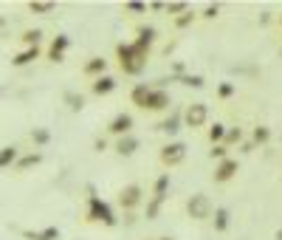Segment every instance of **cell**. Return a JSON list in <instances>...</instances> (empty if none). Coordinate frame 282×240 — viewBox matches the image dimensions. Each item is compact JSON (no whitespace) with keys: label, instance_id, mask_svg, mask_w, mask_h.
I'll return each mask as SVG.
<instances>
[{"label":"cell","instance_id":"cell-1","mask_svg":"<svg viewBox=\"0 0 282 240\" xmlns=\"http://www.w3.org/2000/svg\"><path fill=\"white\" fill-rule=\"evenodd\" d=\"M116 54H119V63L124 74H141L144 65H147V51L138 48V45H116Z\"/></svg>","mask_w":282,"mask_h":240},{"label":"cell","instance_id":"cell-2","mask_svg":"<svg viewBox=\"0 0 282 240\" xmlns=\"http://www.w3.org/2000/svg\"><path fill=\"white\" fill-rule=\"evenodd\" d=\"M88 220H102V223H107V226H116V218H113L110 206H107L105 201H99L96 195L88 201Z\"/></svg>","mask_w":282,"mask_h":240},{"label":"cell","instance_id":"cell-3","mask_svg":"<svg viewBox=\"0 0 282 240\" xmlns=\"http://www.w3.org/2000/svg\"><path fill=\"white\" fill-rule=\"evenodd\" d=\"M186 209H189V215L195 220L212 218V201H209V195H192L189 204H186Z\"/></svg>","mask_w":282,"mask_h":240},{"label":"cell","instance_id":"cell-4","mask_svg":"<svg viewBox=\"0 0 282 240\" xmlns=\"http://www.w3.org/2000/svg\"><path fill=\"white\" fill-rule=\"evenodd\" d=\"M206 119H209V107L203 105V102H195V105L186 107V113H183V122H186V127H203Z\"/></svg>","mask_w":282,"mask_h":240},{"label":"cell","instance_id":"cell-5","mask_svg":"<svg viewBox=\"0 0 282 240\" xmlns=\"http://www.w3.org/2000/svg\"><path fill=\"white\" fill-rule=\"evenodd\" d=\"M183 158H186V147L183 144H167V147H161V164H167V167H175Z\"/></svg>","mask_w":282,"mask_h":240},{"label":"cell","instance_id":"cell-6","mask_svg":"<svg viewBox=\"0 0 282 240\" xmlns=\"http://www.w3.org/2000/svg\"><path fill=\"white\" fill-rule=\"evenodd\" d=\"M119 204L124 206V209H135V206L141 204V187L138 184H130V187H124V190L119 192Z\"/></svg>","mask_w":282,"mask_h":240},{"label":"cell","instance_id":"cell-7","mask_svg":"<svg viewBox=\"0 0 282 240\" xmlns=\"http://www.w3.org/2000/svg\"><path fill=\"white\" fill-rule=\"evenodd\" d=\"M234 175H237V161L234 158H223L218 164V169H215V184H226V181H232Z\"/></svg>","mask_w":282,"mask_h":240},{"label":"cell","instance_id":"cell-8","mask_svg":"<svg viewBox=\"0 0 282 240\" xmlns=\"http://www.w3.org/2000/svg\"><path fill=\"white\" fill-rule=\"evenodd\" d=\"M130 127H133V116H130V113H119V116L110 122L107 130H110L113 136H130Z\"/></svg>","mask_w":282,"mask_h":240},{"label":"cell","instance_id":"cell-9","mask_svg":"<svg viewBox=\"0 0 282 240\" xmlns=\"http://www.w3.org/2000/svg\"><path fill=\"white\" fill-rule=\"evenodd\" d=\"M105 71H107V59H102V56H91V59L85 63L82 74H85V77L99 79V77H105Z\"/></svg>","mask_w":282,"mask_h":240},{"label":"cell","instance_id":"cell-10","mask_svg":"<svg viewBox=\"0 0 282 240\" xmlns=\"http://www.w3.org/2000/svg\"><path fill=\"white\" fill-rule=\"evenodd\" d=\"M70 45V40L65 34H59L54 42H51V48H48V59L51 63H62V54H65V48Z\"/></svg>","mask_w":282,"mask_h":240},{"label":"cell","instance_id":"cell-11","mask_svg":"<svg viewBox=\"0 0 282 240\" xmlns=\"http://www.w3.org/2000/svg\"><path fill=\"white\" fill-rule=\"evenodd\" d=\"M167 107H169V93L153 88V93H150V99H147V110H167Z\"/></svg>","mask_w":282,"mask_h":240},{"label":"cell","instance_id":"cell-12","mask_svg":"<svg viewBox=\"0 0 282 240\" xmlns=\"http://www.w3.org/2000/svg\"><path fill=\"white\" fill-rule=\"evenodd\" d=\"M91 91L96 93V96H107L110 91H116V79H113V77H99V79H93Z\"/></svg>","mask_w":282,"mask_h":240},{"label":"cell","instance_id":"cell-13","mask_svg":"<svg viewBox=\"0 0 282 240\" xmlns=\"http://www.w3.org/2000/svg\"><path fill=\"white\" fill-rule=\"evenodd\" d=\"M150 93H153V88H147V82H141V85H135V88H133L130 99H133V105H135V107H147Z\"/></svg>","mask_w":282,"mask_h":240},{"label":"cell","instance_id":"cell-14","mask_svg":"<svg viewBox=\"0 0 282 240\" xmlns=\"http://www.w3.org/2000/svg\"><path fill=\"white\" fill-rule=\"evenodd\" d=\"M135 150H138V139H135V136H121V139L116 141V153L119 155H133Z\"/></svg>","mask_w":282,"mask_h":240},{"label":"cell","instance_id":"cell-15","mask_svg":"<svg viewBox=\"0 0 282 240\" xmlns=\"http://www.w3.org/2000/svg\"><path fill=\"white\" fill-rule=\"evenodd\" d=\"M34 59H40V45H37V48H26V51H20V54H14L12 65H17V68H23V65L34 63Z\"/></svg>","mask_w":282,"mask_h":240},{"label":"cell","instance_id":"cell-16","mask_svg":"<svg viewBox=\"0 0 282 240\" xmlns=\"http://www.w3.org/2000/svg\"><path fill=\"white\" fill-rule=\"evenodd\" d=\"M42 161V155L40 153H28V155H20V158H17V164H14V167L20 169V172H26V169H31V167H37V164Z\"/></svg>","mask_w":282,"mask_h":240},{"label":"cell","instance_id":"cell-17","mask_svg":"<svg viewBox=\"0 0 282 240\" xmlns=\"http://www.w3.org/2000/svg\"><path fill=\"white\" fill-rule=\"evenodd\" d=\"M23 234L31 240H59V229H56V226H48V229H42V232H23Z\"/></svg>","mask_w":282,"mask_h":240},{"label":"cell","instance_id":"cell-18","mask_svg":"<svg viewBox=\"0 0 282 240\" xmlns=\"http://www.w3.org/2000/svg\"><path fill=\"white\" fill-rule=\"evenodd\" d=\"M17 158H20V150L14 147V144H12V147H3V150H0V169L9 167V164H14Z\"/></svg>","mask_w":282,"mask_h":240},{"label":"cell","instance_id":"cell-19","mask_svg":"<svg viewBox=\"0 0 282 240\" xmlns=\"http://www.w3.org/2000/svg\"><path fill=\"white\" fill-rule=\"evenodd\" d=\"M42 40V31L40 28H28V31H23V42H26V48H37Z\"/></svg>","mask_w":282,"mask_h":240},{"label":"cell","instance_id":"cell-20","mask_svg":"<svg viewBox=\"0 0 282 240\" xmlns=\"http://www.w3.org/2000/svg\"><path fill=\"white\" fill-rule=\"evenodd\" d=\"M167 190H169V175H161V178H158V181H155L153 198H158V201H164V198H167Z\"/></svg>","mask_w":282,"mask_h":240},{"label":"cell","instance_id":"cell-21","mask_svg":"<svg viewBox=\"0 0 282 240\" xmlns=\"http://www.w3.org/2000/svg\"><path fill=\"white\" fill-rule=\"evenodd\" d=\"M65 102H68L70 110H82V107H85V96H82V93H65Z\"/></svg>","mask_w":282,"mask_h":240},{"label":"cell","instance_id":"cell-22","mask_svg":"<svg viewBox=\"0 0 282 240\" xmlns=\"http://www.w3.org/2000/svg\"><path fill=\"white\" fill-rule=\"evenodd\" d=\"M226 226H229V212L218 209L215 212V229H218V232H226Z\"/></svg>","mask_w":282,"mask_h":240},{"label":"cell","instance_id":"cell-23","mask_svg":"<svg viewBox=\"0 0 282 240\" xmlns=\"http://www.w3.org/2000/svg\"><path fill=\"white\" fill-rule=\"evenodd\" d=\"M178 122H181V116L175 113V116H169L167 122H161V125H158V130H164V133H175V130H178Z\"/></svg>","mask_w":282,"mask_h":240},{"label":"cell","instance_id":"cell-24","mask_svg":"<svg viewBox=\"0 0 282 240\" xmlns=\"http://www.w3.org/2000/svg\"><path fill=\"white\" fill-rule=\"evenodd\" d=\"M28 12H34V14H51L54 12V3H28Z\"/></svg>","mask_w":282,"mask_h":240},{"label":"cell","instance_id":"cell-25","mask_svg":"<svg viewBox=\"0 0 282 240\" xmlns=\"http://www.w3.org/2000/svg\"><path fill=\"white\" fill-rule=\"evenodd\" d=\"M223 136H226V127L220 125V122H215V125L209 127V141H212V144H215V141H220V139H223Z\"/></svg>","mask_w":282,"mask_h":240},{"label":"cell","instance_id":"cell-26","mask_svg":"<svg viewBox=\"0 0 282 240\" xmlns=\"http://www.w3.org/2000/svg\"><path fill=\"white\" fill-rule=\"evenodd\" d=\"M268 139H271V130H268V127H257V130H254V141L265 144Z\"/></svg>","mask_w":282,"mask_h":240},{"label":"cell","instance_id":"cell-27","mask_svg":"<svg viewBox=\"0 0 282 240\" xmlns=\"http://www.w3.org/2000/svg\"><path fill=\"white\" fill-rule=\"evenodd\" d=\"M31 139H34L37 144H45V141H48V130H40V127H37V130H31Z\"/></svg>","mask_w":282,"mask_h":240},{"label":"cell","instance_id":"cell-28","mask_svg":"<svg viewBox=\"0 0 282 240\" xmlns=\"http://www.w3.org/2000/svg\"><path fill=\"white\" fill-rule=\"evenodd\" d=\"M212 158H218V161H223L226 158V144H218V147H212Z\"/></svg>","mask_w":282,"mask_h":240},{"label":"cell","instance_id":"cell-29","mask_svg":"<svg viewBox=\"0 0 282 240\" xmlns=\"http://www.w3.org/2000/svg\"><path fill=\"white\" fill-rule=\"evenodd\" d=\"M192 20H195V14H192V12H186L183 17H178V20H175V26H178V28H183V26H189Z\"/></svg>","mask_w":282,"mask_h":240},{"label":"cell","instance_id":"cell-30","mask_svg":"<svg viewBox=\"0 0 282 240\" xmlns=\"http://www.w3.org/2000/svg\"><path fill=\"white\" fill-rule=\"evenodd\" d=\"M183 85H192V88H200V85H203V79H200V77H186V79H183Z\"/></svg>","mask_w":282,"mask_h":240},{"label":"cell","instance_id":"cell-31","mask_svg":"<svg viewBox=\"0 0 282 240\" xmlns=\"http://www.w3.org/2000/svg\"><path fill=\"white\" fill-rule=\"evenodd\" d=\"M226 139H229V141H240V139H243L240 127H237V130H229V133H226Z\"/></svg>","mask_w":282,"mask_h":240},{"label":"cell","instance_id":"cell-32","mask_svg":"<svg viewBox=\"0 0 282 240\" xmlns=\"http://www.w3.org/2000/svg\"><path fill=\"white\" fill-rule=\"evenodd\" d=\"M220 96H232V93H234V85H220Z\"/></svg>","mask_w":282,"mask_h":240},{"label":"cell","instance_id":"cell-33","mask_svg":"<svg viewBox=\"0 0 282 240\" xmlns=\"http://www.w3.org/2000/svg\"><path fill=\"white\" fill-rule=\"evenodd\" d=\"M167 12H186V3H172V6H167Z\"/></svg>","mask_w":282,"mask_h":240},{"label":"cell","instance_id":"cell-34","mask_svg":"<svg viewBox=\"0 0 282 240\" xmlns=\"http://www.w3.org/2000/svg\"><path fill=\"white\" fill-rule=\"evenodd\" d=\"M218 12H220L218 6H209V9H206V14H203V17H218Z\"/></svg>","mask_w":282,"mask_h":240},{"label":"cell","instance_id":"cell-35","mask_svg":"<svg viewBox=\"0 0 282 240\" xmlns=\"http://www.w3.org/2000/svg\"><path fill=\"white\" fill-rule=\"evenodd\" d=\"M3 26H6V17H0V28H3Z\"/></svg>","mask_w":282,"mask_h":240},{"label":"cell","instance_id":"cell-36","mask_svg":"<svg viewBox=\"0 0 282 240\" xmlns=\"http://www.w3.org/2000/svg\"><path fill=\"white\" fill-rule=\"evenodd\" d=\"M276 240H282V232H276Z\"/></svg>","mask_w":282,"mask_h":240},{"label":"cell","instance_id":"cell-37","mask_svg":"<svg viewBox=\"0 0 282 240\" xmlns=\"http://www.w3.org/2000/svg\"><path fill=\"white\" fill-rule=\"evenodd\" d=\"M161 240H169V237H161Z\"/></svg>","mask_w":282,"mask_h":240}]
</instances>
